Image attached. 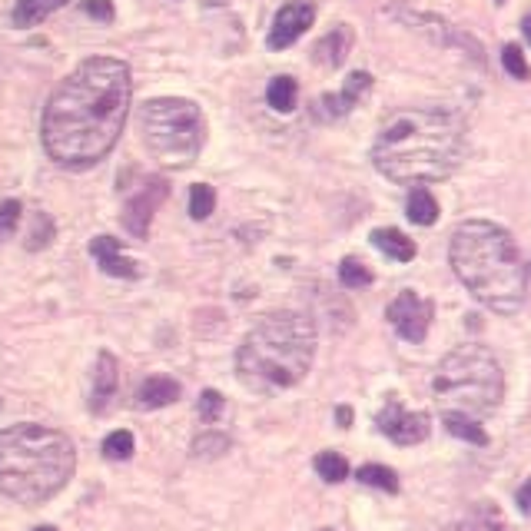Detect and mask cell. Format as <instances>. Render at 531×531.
<instances>
[{
	"mask_svg": "<svg viewBox=\"0 0 531 531\" xmlns=\"http://www.w3.org/2000/svg\"><path fill=\"white\" fill-rule=\"evenodd\" d=\"M176 398H180V382L170 376H150L140 386L136 392V402L140 408H163V406H173Z\"/></svg>",
	"mask_w": 531,
	"mask_h": 531,
	"instance_id": "2e32d148",
	"label": "cell"
},
{
	"mask_svg": "<svg viewBox=\"0 0 531 531\" xmlns=\"http://www.w3.org/2000/svg\"><path fill=\"white\" fill-rule=\"evenodd\" d=\"M432 388L442 412H462V416L485 418L502 406L505 376L492 349L468 342V346L452 349L438 362Z\"/></svg>",
	"mask_w": 531,
	"mask_h": 531,
	"instance_id": "8992f818",
	"label": "cell"
},
{
	"mask_svg": "<svg viewBox=\"0 0 531 531\" xmlns=\"http://www.w3.org/2000/svg\"><path fill=\"white\" fill-rule=\"evenodd\" d=\"M372 87V77H369L366 70H356V74H349L346 77V87H342V93H326V97L319 100V113L326 116V120H336V116H346L352 106L362 100V93Z\"/></svg>",
	"mask_w": 531,
	"mask_h": 531,
	"instance_id": "7c38bea8",
	"label": "cell"
},
{
	"mask_svg": "<svg viewBox=\"0 0 531 531\" xmlns=\"http://www.w3.org/2000/svg\"><path fill=\"white\" fill-rule=\"evenodd\" d=\"M448 260L465 290L492 312L515 316L525 302L528 272L512 232L488 220H468L452 232Z\"/></svg>",
	"mask_w": 531,
	"mask_h": 531,
	"instance_id": "3957f363",
	"label": "cell"
},
{
	"mask_svg": "<svg viewBox=\"0 0 531 531\" xmlns=\"http://www.w3.org/2000/svg\"><path fill=\"white\" fill-rule=\"evenodd\" d=\"M212 210H216V193H212V186L196 183L193 190H190V216H193V220H206V216H212Z\"/></svg>",
	"mask_w": 531,
	"mask_h": 531,
	"instance_id": "83f0119b",
	"label": "cell"
},
{
	"mask_svg": "<svg viewBox=\"0 0 531 531\" xmlns=\"http://www.w3.org/2000/svg\"><path fill=\"white\" fill-rule=\"evenodd\" d=\"M20 203L17 200H4L0 203V240H7L10 232L17 230V222H20Z\"/></svg>",
	"mask_w": 531,
	"mask_h": 531,
	"instance_id": "1f68e13d",
	"label": "cell"
},
{
	"mask_svg": "<svg viewBox=\"0 0 531 531\" xmlns=\"http://www.w3.org/2000/svg\"><path fill=\"white\" fill-rule=\"evenodd\" d=\"M336 422L342 425V428H349V425H352V408H349V406H339L336 408Z\"/></svg>",
	"mask_w": 531,
	"mask_h": 531,
	"instance_id": "e575fe53",
	"label": "cell"
},
{
	"mask_svg": "<svg viewBox=\"0 0 531 531\" xmlns=\"http://www.w3.org/2000/svg\"><path fill=\"white\" fill-rule=\"evenodd\" d=\"M339 282L346 286V290H362V286H369L372 282V272L362 266L359 260H342V266H339Z\"/></svg>",
	"mask_w": 531,
	"mask_h": 531,
	"instance_id": "4316f807",
	"label": "cell"
},
{
	"mask_svg": "<svg viewBox=\"0 0 531 531\" xmlns=\"http://www.w3.org/2000/svg\"><path fill=\"white\" fill-rule=\"evenodd\" d=\"M222 406H226V402H222L220 392H216V388H206L196 408H200V418H203V422H216V418L222 416Z\"/></svg>",
	"mask_w": 531,
	"mask_h": 531,
	"instance_id": "4dcf8cb0",
	"label": "cell"
},
{
	"mask_svg": "<svg viewBox=\"0 0 531 531\" xmlns=\"http://www.w3.org/2000/svg\"><path fill=\"white\" fill-rule=\"evenodd\" d=\"M316 326L302 312H270L246 332L236 352V376L250 392H280L310 372Z\"/></svg>",
	"mask_w": 531,
	"mask_h": 531,
	"instance_id": "5b68a950",
	"label": "cell"
},
{
	"mask_svg": "<svg viewBox=\"0 0 531 531\" xmlns=\"http://www.w3.org/2000/svg\"><path fill=\"white\" fill-rule=\"evenodd\" d=\"M230 452V435L222 432H203L193 438V458H203V462H212V458H222Z\"/></svg>",
	"mask_w": 531,
	"mask_h": 531,
	"instance_id": "603a6c76",
	"label": "cell"
},
{
	"mask_svg": "<svg viewBox=\"0 0 531 531\" xmlns=\"http://www.w3.org/2000/svg\"><path fill=\"white\" fill-rule=\"evenodd\" d=\"M515 502H518V508H522V515H531V478L518 488V495H515Z\"/></svg>",
	"mask_w": 531,
	"mask_h": 531,
	"instance_id": "836d02e7",
	"label": "cell"
},
{
	"mask_svg": "<svg viewBox=\"0 0 531 531\" xmlns=\"http://www.w3.org/2000/svg\"><path fill=\"white\" fill-rule=\"evenodd\" d=\"M379 428L396 445H418L428 435V416L425 412H406L396 398H388V406L379 412Z\"/></svg>",
	"mask_w": 531,
	"mask_h": 531,
	"instance_id": "8fae6325",
	"label": "cell"
},
{
	"mask_svg": "<svg viewBox=\"0 0 531 531\" xmlns=\"http://www.w3.org/2000/svg\"><path fill=\"white\" fill-rule=\"evenodd\" d=\"M495 4H505V0H495Z\"/></svg>",
	"mask_w": 531,
	"mask_h": 531,
	"instance_id": "ab89813d",
	"label": "cell"
},
{
	"mask_svg": "<svg viewBox=\"0 0 531 531\" xmlns=\"http://www.w3.org/2000/svg\"><path fill=\"white\" fill-rule=\"evenodd\" d=\"M206 7H222V4H226V0H203Z\"/></svg>",
	"mask_w": 531,
	"mask_h": 531,
	"instance_id": "8d00e7d4",
	"label": "cell"
},
{
	"mask_svg": "<svg viewBox=\"0 0 531 531\" xmlns=\"http://www.w3.org/2000/svg\"><path fill=\"white\" fill-rule=\"evenodd\" d=\"M34 531H57V528H50V525H40V528H34Z\"/></svg>",
	"mask_w": 531,
	"mask_h": 531,
	"instance_id": "74e56055",
	"label": "cell"
},
{
	"mask_svg": "<svg viewBox=\"0 0 531 531\" xmlns=\"http://www.w3.org/2000/svg\"><path fill=\"white\" fill-rule=\"evenodd\" d=\"M316 475L329 485L346 482L349 478V462L339 452H322V455H316Z\"/></svg>",
	"mask_w": 531,
	"mask_h": 531,
	"instance_id": "cb8c5ba5",
	"label": "cell"
},
{
	"mask_svg": "<svg viewBox=\"0 0 531 531\" xmlns=\"http://www.w3.org/2000/svg\"><path fill=\"white\" fill-rule=\"evenodd\" d=\"M432 312H435L432 302L422 300L418 292L406 290L388 302L386 316H388V322H392V329H396L406 342H422L425 332H428V322H432Z\"/></svg>",
	"mask_w": 531,
	"mask_h": 531,
	"instance_id": "ba28073f",
	"label": "cell"
},
{
	"mask_svg": "<svg viewBox=\"0 0 531 531\" xmlns=\"http://www.w3.org/2000/svg\"><path fill=\"white\" fill-rule=\"evenodd\" d=\"M74 442L47 425H14L0 432V492L20 505H44L70 482Z\"/></svg>",
	"mask_w": 531,
	"mask_h": 531,
	"instance_id": "277c9868",
	"label": "cell"
},
{
	"mask_svg": "<svg viewBox=\"0 0 531 531\" xmlns=\"http://www.w3.org/2000/svg\"><path fill=\"white\" fill-rule=\"evenodd\" d=\"M465 156V120L445 106H412L388 116L372 163L392 183H438L458 170Z\"/></svg>",
	"mask_w": 531,
	"mask_h": 531,
	"instance_id": "7a4b0ae2",
	"label": "cell"
},
{
	"mask_svg": "<svg viewBox=\"0 0 531 531\" xmlns=\"http://www.w3.org/2000/svg\"><path fill=\"white\" fill-rule=\"evenodd\" d=\"M103 455L110 462H126L130 455H133V435L120 428V432H110L103 438Z\"/></svg>",
	"mask_w": 531,
	"mask_h": 531,
	"instance_id": "484cf974",
	"label": "cell"
},
{
	"mask_svg": "<svg viewBox=\"0 0 531 531\" xmlns=\"http://www.w3.org/2000/svg\"><path fill=\"white\" fill-rule=\"evenodd\" d=\"M266 100L276 113H290L296 110V100H300V84L292 77H272L270 87H266Z\"/></svg>",
	"mask_w": 531,
	"mask_h": 531,
	"instance_id": "ffe728a7",
	"label": "cell"
},
{
	"mask_svg": "<svg viewBox=\"0 0 531 531\" xmlns=\"http://www.w3.org/2000/svg\"><path fill=\"white\" fill-rule=\"evenodd\" d=\"M372 246H376L379 252H386L388 260H396V262L416 260V242L398 230H376L372 232Z\"/></svg>",
	"mask_w": 531,
	"mask_h": 531,
	"instance_id": "e0dca14e",
	"label": "cell"
},
{
	"mask_svg": "<svg viewBox=\"0 0 531 531\" xmlns=\"http://www.w3.org/2000/svg\"><path fill=\"white\" fill-rule=\"evenodd\" d=\"M462 531H508L505 528V518L498 515V508L495 505H475L472 512H468V518L462 522Z\"/></svg>",
	"mask_w": 531,
	"mask_h": 531,
	"instance_id": "7402d4cb",
	"label": "cell"
},
{
	"mask_svg": "<svg viewBox=\"0 0 531 531\" xmlns=\"http://www.w3.org/2000/svg\"><path fill=\"white\" fill-rule=\"evenodd\" d=\"M349 47H352V30L342 24V27L329 30L326 37H322L316 47H312V60H316V64H322V67H339V64L346 60Z\"/></svg>",
	"mask_w": 531,
	"mask_h": 531,
	"instance_id": "9a60e30c",
	"label": "cell"
},
{
	"mask_svg": "<svg viewBox=\"0 0 531 531\" xmlns=\"http://www.w3.org/2000/svg\"><path fill=\"white\" fill-rule=\"evenodd\" d=\"M140 130L150 156L170 170L190 166L203 150V113L193 100H150L140 110Z\"/></svg>",
	"mask_w": 531,
	"mask_h": 531,
	"instance_id": "52a82bcc",
	"label": "cell"
},
{
	"mask_svg": "<svg viewBox=\"0 0 531 531\" xmlns=\"http://www.w3.org/2000/svg\"><path fill=\"white\" fill-rule=\"evenodd\" d=\"M522 30H525V37H528V44H531V14L522 20Z\"/></svg>",
	"mask_w": 531,
	"mask_h": 531,
	"instance_id": "d590c367",
	"label": "cell"
},
{
	"mask_svg": "<svg viewBox=\"0 0 531 531\" xmlns=\"http://www.w3.org/2000/svg\"><path fill=\"white\" fill-rule=\"evenodd\" d=\"M50 240H54V222H50V216L37 212L34 230H30V236H27V250H40V246H47Z\"/></svg>",
	"mask_w": 531,
	"mask_h": 531,
	"instance_id": "f546056e",
	"label": "cell"
},
{
	"mask_svg": "<svg viewBox=\"0 0 531 531\" xmlns=\"http://www.w3.org/2000/svg\"><path fill=\"white\" fill-rule=\"evenodd\" d=\"M359 482L369 485V488H379V492H398V475L386 465H362Z\"/></svg>",
	"mask_w": 531,
	"mask_h": 531,
	"instance_id": "d4e9b609",
	"label": "cell"
},
{
	"mask_svg": "<svg viewBox=\"0 0 531 531\" xmlns=\"http://www.w3.org/2000/svg\"><path fill=\"white\" fill-rule=\"evenodd\" d=\"M408 220L416 222V226H432L438 220V203H435V196L422 186H416L412 193H408Z\"/></svg>",
	"mask_w": 531,
	"mask_h": 531,
	"instance_id": "44dd1931",
	"label": "cell"
},
{
	"mask_svg": "<svg viewBox=\"0 0 531 531\" xmlns=\"http://www.w3.org/2000/svg\"><path fill=\"white\" fill-rule=\"evenodd\" d=\"M116 386H120V369H116V359L110 352H100L97 369H93V392H90V408L93 412H103L110 406V398L116 396Z\"/></svg>",
	"mask_w": 531,
	"mask_h": 531,
	"instance_id": "5bb4252c",
	"label": "cell"
},
{
	"mask_svg": "<svg viewBox=\"0 0 531 531\" xmlns=\"http://www.w3.org/2000/svg\"><path fill=\"white\" fill-rule=\"evenodd\" d=\"M502 64H505V70H508L515 80H528L531 77L528 60H525L522 47H515V44H508V47L502 50Z\"/></svg>",
	"mask_w": 531,
	"mask_h": 531,
	"instance_id": "f1b7e54d",
	"label": "cell"
},
{
	"mask_svg": "<svg viewBox=\"0 0 531 531\" xmlns=\"http://www.w3.org/2000/svg\"><path fill=\"white\" fill-rule=\"evenodd\" d=\"M133 97V80L123 60H84L47 100L44 110V150L64 170L97 166L123 133Z\"/></svg>",
	"mask_w": 531,
	"mask_h": 531,
	"instance_id": "6da1fadb",
	"label": "cell"
},
{
	"mask_svg": "<svg viewBox=\"0 0 531 531\" xmlns=\"http://www.w3.org/2000/svg\"><path fill=\"white\" fill-rule=\"evenodd\" d=\"M525 272H528V280H531V266H528V270H525Z\"/></svg>",
	"mask_w": 531,
	"mask_h": 531,
	"instance_id": "f35d334b",
	"label": "cell"
},
{
	"mask_svg": "<svg viewBox=\"0 0 531 531\" xmlns=\"http://www.w3.org/2000/svg\"><path fill=\"white\" fill-rule=\"evenodd\" d=\"M166 193H170V186H166V180H146L143 190L140 193H133L130 200H126L123 206V230L133 232L136 240H143L146 232H150V222H153V212L156 206L163 203Z\"/></svg>",
	"mask_w": 531,
	"mask_h": 531,
	"instance_id": "30bf717a",
	"label": "cell"
},
{
	"mask_svg": "<svg viewBox=\"0 0 531 531\" xmlns=\"http://www.w3.org/2000/svg\"><path fill=\"white\" fill-rule=\"evenodd\" d=\"M442 425L448 428V435L462 438V442L488 445V432H485L482 425H478V418L462 416V412H442Z\"/></svg>",
	"mask_w": 531,
	"mask_h": 531,
	"instance_id": "ac0fdd59",
	"label": "cell"
},
{
	"mask_svg": "<svg viewBox=\"0 0 531 531\" xmlns=\"http://www.w3.org/2000/svg\"><path fill=\"white\" fill-rule=\"evenodd\" d=\"M84 10H87L93 20H100V24H110V20L116 17L110 0H84Z\"/></svg>",
	"mask_w": 531,
	"mask_h": 531,
	"instance_id": "d6a6232c",
	"label": "cell"
},
{
	"mask_svg": "<svg viewBox=\"0 0 531 531\" xmlns=\"http://www.w3.org/2000/svg\"><path fill=\"white\" fill-rule=\"evenodd\" d=\"M312 20H316V4H312V0H296V4L280 7L276 10V17H272L270 37H266L270 50L292 47V44L312 27Z\"/></svg>",
	"mask_w": 531,
	"mask_h": 531,
	"instance_id": "9c48e42d",
	"label": "cell"
},
{
	"mask_svg": "<svg viewBox=\"0 0 531 531\" xmlns=\"http://www.w3.org/2000/svg\"><path fill=\"white\" fill-rule=\"evenodd\" d=\"M67 0H17L14 7V24L17 27H37L40 20H47L54 10H60Z\"/></svg>",
	"mask_w": 531,
	"mask_h": 531,
	"instance_id": "d6986e66",
	"label": "cell"
},
{
	"mask_svg": "<svg viewBox=\"0 0 531 531\" xmlns=\"http://www.w3.org/2000/svg\"><path fill=\"white\" fill-rule=\"evenodd\" d=\"M90 252H93V260L100 262V270H103L106 276H120V280H136V276H140L136 262L126 260L123 246H120V240H113V236H97V240L90 242Z\"/></svg>",
	"mask_w": 531,
	"mask_h": 531,
	"instance_id": "4fadbf2b",
	"label": "cell"
}]
</instances>
